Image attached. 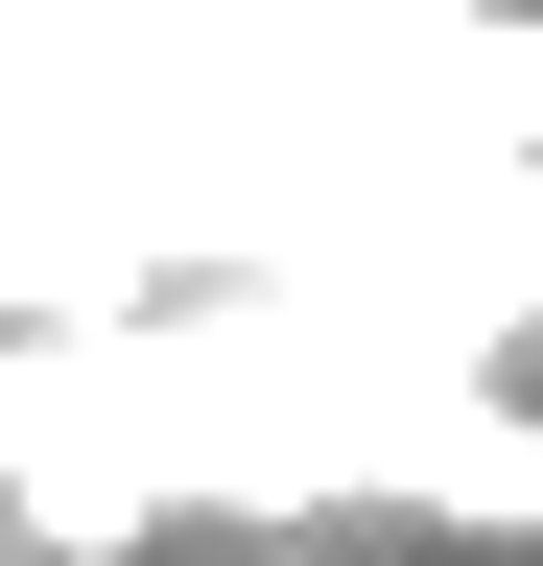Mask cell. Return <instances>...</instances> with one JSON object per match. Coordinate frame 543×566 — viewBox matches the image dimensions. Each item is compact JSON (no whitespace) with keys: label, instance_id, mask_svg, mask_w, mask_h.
Masks as SVG:
<instances>
[]
</instances>
